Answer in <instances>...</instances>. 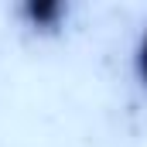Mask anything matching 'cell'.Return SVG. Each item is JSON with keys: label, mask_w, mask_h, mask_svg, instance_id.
Wrapping results in <instances>:
<instances>
[{"label": "cell", "mask_w": 147, "mask_h": 147, "mask_svg": "<svg viewBox=\"0 0 147 147\" xmlns=\"http://www.w3.org/2000/svg\"><path fill=\"white\" fill-rule=\"evenodd\" d=\"M134 72H137V79H140V86L147 89V31L140 34L137 48H134Z\"/></svg>", "instance_id": "2"}, {"label": "cell", "mask_w": 147, "mask_h": 147, "mask_svg": "<svg viewBox=\"0 0 147 147\" xmlns=\"http://www.w3.org/2000/svg\"><path fill=\"white\" fill-rule=\"evenodd\" d=\"M65 14H69V7H65L62 0H28V3L21 7L24 24L34 28V31H41V34L58 31L62 21H65Z\"/></svg>", "instance_id": "1"}]
</instances>
